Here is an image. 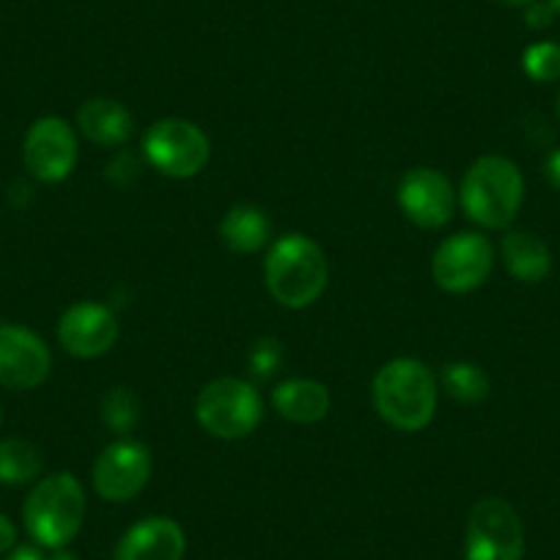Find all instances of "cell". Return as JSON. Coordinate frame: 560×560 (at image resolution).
I'll return each mask as SVG.
<instances>
[{
	"label": "cell",
	"mask_w": 560,
	"mask_h": 560,
	"mask_svg": "<svg viewBox=\"0 0 560 560\" xmlns=\"http://www.w3.org/2000/svg\"><path fill=\"white\" fill-rule=\"evenodd\" d=\"M371 396L387 427L398 432H420L432 423L438 409V380L427 363L396 358L376 371Z\"/></svg>",
	"instance_id": "6da1fadb"
},
{
	"label": "cell",
	"mask_w": 560,
	"mask_h": 560,
	"mask_svg": "<svg viewBox=\"0 0 560 560\" xmlns=\"http://www.w3.org/2000/svg\"><path fill=\"white\" fill-rule=\"evenodd\" d=\"M325 250L305 234L280 236L264 261L267 289L283 308H308L327 289Z\"/></svg>",
	"instance_id": "7a4b0ae2"
},
{
	"label": "cell",
	"mask_w": 560,
	"mask_h": 560,
	"mask_svg": "<svg viewBox=\"0 0 560 560\" xmlns=\"http://www.w3.org/2000/svg\"><path fill=\"white\" fill-rule=\"evenodd\" d=\"M462 209L483 229H509L525 201V179L514 160L483 154L467 168L459 190Z\"/></svg>",
	"instance_id": "3957f363"
},
{
	"label": "cell",
	"mask_w": 560,
	"mask_h": 560,
	"mask_svg": "<svg viewBox=\"0 0 560 560\" xmlns=\"http://www.w3.org/2000/svg\"><path fill=\"white\" fill-rule=\"evenodd\" d=\"M85 520L83 483L72 472H52L31 489L23 505L25 530L39 547L63 549L78 538Z\"/></svg>",
	"instance_id": "277c9868"
},
{
	"label": "cell",
	"mask_w": 560,
	"mask_h": 560,
	"mask_svg": "<svg viewBox=\"0 0 560 560\" xmlns=\"http://www.w3.org/2000/svg\"><path fill=\"white\" fill-rule=\"evenodd\" d=\"M196 418L203 432L218 440H242L256 432L264 404L256 387L236 376H220L203 385L196 398Z\"/></svg>",
	"instance_id": "5b68a950"
},
{
	"label": "cell",
	"mask_w": 560,
	"mask_h": 560,
	"mask_svg": "<svg viewBox=\"0 0 560 560\" xmlns=\"http://www.w3.org/2000/svg\"><path fill=\"white\" fill-rule=\"evenodd\" d=\"M143 158L168 179H192L212 158V143L198 124L185 118H163L143 135Z\"/></svg>",
	"instance_id": "8992f818"
},
{
	"label": "cell",
	"mask_w": 560,
	"mask_h": 560,
	"mask_svg": "<svg viewBox=\"0 0 560 560\" xmlns=\"http://www.w3.org/2000/svg\"><path fill=\"white\" fill-rule=\"evenodd\" d=\"M467 560H522L525 527L514 505L503 498H483L467 516Z\"/></svg>",
	"instance_id": "52a82bcc"
},
{
	"label": "cell",
	"mask_w": 560,
	"mask_h": 560,
	"mask_svg": "<svg viewBox=\"0 0 560 560\" xmlns=\"http://www.w3.org/2000/svg\"><path fill=\"white\" fill-rule=\"evenodd\" d=\"M494 264V247L487 236L462 231L448 236L443 245L434 250L432 275L443 292L467 294L483 287Z\"/></svg>",
	"instance_id": "ba28073f"
},
{
	"label": "cell",
	"mask_w": 560,
	"mask_h": 560,
	"mask_svg": "<svg viewBox=\"0 0 560 560\" xmlns=\"http://www.w3.org/2000/svg\"><path fill=\"white\" fill-rule=\"evenodd\" d=\"M78 132L69 121L58 116H45L31 124L23 143V160L34 179L47 182V185L69 179L78 165Z\"/></svg>",
	"instance_id": "9c48e42d"
},
{
	"label": "cell",
	"mask_w": 560,
	"mask_h": 560,
	"mask_svg": "<svg viewBox=\"0 0 560 560\" xmlns=\"http://www.w3.org/2000/svg\"><path fill=\"white\" fill-rule=\"evenodd\" d=\"M152 478V454L138 440H118L94 465V489L107 503H127L147 489Z\"/></svg>",
	"instance_id": "30bf717a"
},
{
	"label": "cell",
	"mask_w": 560,
	"mask_h": 560,
	"mask_svg": "<svg viewBox=\"0 0 560 560\" xmlns=\"http://www.w3.org/2000/svg\"><path fill=\"white\" fill-rule=\"evenodd\" d=\"M52 354L34 330L0 325V385L9 390H34L50 376Z\"/></svg>",
	"instance_id": "8fae6325"
},
{
	"label": "cell",
	"mask_w": 560,
	"mask_h": 560,
	"mask_svg": "<svg viewBox=\"0 0 560 560\" xmlns=\"http://www.w3.org/2000/svg\"><path fill=\"white\" fill-rule=\"evenodd\" d=\"M398 207L420 229H443L454 218V185L434 168H412L398 182Z\"/></svg>",
	"instance_id": "7c38bea8"
},
{
	"label": "cell",
	"mask_w": 560,
	"mask_h": 560,
	"mask_svg": "<svg viewBox=\"0 0 560 560\" xmlns=\"http://www.w3.org/2000/svg\"><path fill=\"white\" fill-rule=\"evenodd\" d=\"M118 341V319L107 305L78 303L58 319V343L72 358L91 360L110 352Z\"/></svg>",
	"instance_id": "4fadbf2b"
},
{
	"label": "cell",
	"mask_w": 560,
	"mask_h": 560,
	"mask_svg": "<svg viewBox=\"0 0 560 560\" xmlns=\"http://www.w3.org/2000/svg\"><path fill=\"white\" fill-rule=\"evenodd\" d=\"M185 530L171 516H147L135 522L116 547V560H182L185 558Z\"/></svg>",
	"instance_id": "5bb4252c"
},
{
	"label": "cell",
	"mask_w": 560,
	"mask_h": 560,
	"mask_svg": "<svg viewBox=\"0 0 560 560\" xmlns=\"http://www.w3.org/2000/svg\"><path fill=\"white\" fill-rule=\"evenodd\" d=\"M78 129L83 138L105 149L124 147L132 135V113L118 100L96 96L78 110Z\"/></svg>",
	"instance_id": "9a60e30c"
},
{
	"label": "cell",
	"mask_w": 560,
	"mask_h": 560,
	"mask_svg": "<svg viewBox=\"0 0 560 560\" xmlns=\"http://www.w3.org/2000/svg\"><path fill=\"white\" fill-rule=\"evenodd\" d=\"M272 407L292 423H319L330 412V390L316 380H287L272 390Z\"/></svg>",
	"instance_id": "2e32d148"
},
{
	"label": "cell",
	"mask_w": 560,
	"mask_h": 560,
	"mask_svg": "<svg viewBox=\"0 0 560 560\" xmlns=\"http://www.w3.org/2000/svg\"><path fill=\"white\" fill-rule=\"evenodd\" d=\"M503 264L520 283H541L552 269V253L547 242L538 240L530 231H509L503 236Z\"/></svg>",
	"instance_id": "e0dca14e"
},
{
	"label": "cell",
	"mask_w": 560,
	"mask_h": 560,
	"mask_svg": "<svg viewBox=\"0 0 560 560\" xmlns=\"http://www.w3.org/2000/svg\"><path fill=\"white\" fill-rule=\"evenodd\" d=\"M220 236L231 253L250 256V253L267 247L269 236H272V223L264 209L253 207V203H240L225 212L223 223H220Z\"/></svg>",
	"instance_id": "ac0fdd59"
},
{
	"label": "cell",
	"mask_w": 560,
	"mask_h": 560,
	"mask_svg": "<svg viewBox=\"0 0 560 560\" xmlns=\"http://www.w3.org/2000/svg\"><path fill=\"white\" fill-rule=\"evenodd\" d=\"M42 454L28 440H0V483L7 487H25L36 481L42 472Z\"/></svg>",
	"instance_id": "d6986e66"
},
{
	"label": "cell",
	"mask_w": 560,
	"mask_h": 560,
	"mask_svg": "<svg viewBox=\"0 0 560 560\" xmlns=\"http://www.w3.org/2000/svg\"><path fill=\"white\" fill-rule=\"evenodd\" d=\"M443 387L448 390L451 398L462 404H478L489 396V376L481 365L476 363H448L440 374Z\"/></svg>",
	"instance_id": "ffe728a7"
},
{
	"label": "cell",
	"mask_w": 560,
	"mask_h": 560,
	"mask_svg": "<svg viewBox=\"0 0 560 560\" xmlns=\"http://www.w3.org/2000/svg\"><path fill=\"white\" fill-rule=\"evenodd\" d=\"M140 420V398L129 387H110L102 398V423L116 434H129Z\"/></svg>",
	"instance_id": "44dd1931"
},
{
	"label": "cell",
	"mask_w": 560,
	"mask_h": 560,
	"mask_svg": "<svg viewBox=\"0 0 560 560\" xmlns=\"http://www.w3.org/2000/svg\"><path fill=\"white\" fill-rule=\"evenodd\" d=\"M522 69L536 83L560 80V45L558 42H536L522 56Z\"/></svg>",
	"instance_id": "7402d4cb"
},
{
	"label": "cell",
	"mask_w": 560,
	"mask_h": 560,
	"mask_svg": "<svg viewBox=\"0 0 560 560\" xmlns=\"http://www.w3.org/2000/svg\"><path fill=\"white\" fill-rule=\"evenodd\" d=\"M280 363V343L275 338H261L250 349V371L256 376H269Z\"/></svg>",
	"instance_id": "603a6c76"
},
{
	"label": "cell",
	"mask_w": 560,
	"mask_h": 560,
	"mask_svg": "<svg viewBox=\"0 0 560 560\" xmlns=\"http://www.w3.org/2000/svg\"><path fill=\"white\" fill-rule=\"evenodd\" d=\"M555 7L552 3H544V0H533L530 7H527V12H525V23H527V28H533V31H544V28H549V25H552V20H555Z\"/></svg>",
	"instance_id": "cb8c5ba5"
},
{
	"label": "cell",
	"mask_w": 560,
	"mask_h": 560,
	"mask_svg": "<svg viewBox=\"0 0 560 560\" xmlns=\"http://www.w3.org/2000/svg\"><path fill=\"white\" fill-rule=\"evenodd\" d=\"M18 547V527L7 514H0V555H9Z\"/></svg>",
	"instance_id": "d4e9b609"
},
{
	"label": "cell",
	"mask_w": 560,
	"mask_h": 560,
	"mask_svg": "<svg viewBox=\"0 0 560 560\" xmlns=\"http://www.w3.org/2000/svg\"><path fill=\"white\" fill-rule=\"evenodd\" d=\"M544 174H547L549 185L560 192V149L547 158V163H544Z\"/></svg>",
	"instance_id": "484cf974"
},
{
	"label": "cell",
	"mask_w": 560,
	"mask_h": 560,
	"mask_svg": "<svg viewBox=\"0 0 560 560\" xmlns=\"http://www.w3.org/2000/svg\"><path fill=\"white\" fill-rule=\"evenodd\" d=\"M7 560H47V558L36 547H28V544H25V547H14L12 552L7 555Z\"/></svg>",
	"instance_id": "4316f807"
},
{
	"label": "cell",
	"mask_w": 560,
	"mask_h": 560,
	"mask_svg": "<svg viewBox=\"0 0 560 560\" xmlns=\"http://www.w3.org/2000/svg\"><path fill=\"white\" fill-rule=\"evenodd\" d=\"M494 3H500V7H505V9H522V7H530L533 0H494Z\"/></svg>",
	"instance_id": "83f0119b"
},
{
	"label": "cell",
	"mask_w": 560,
	"mask_h": 560,
	"mask_svg": "<svg viewBox=\"0 0 560 560\" xmlns=\"http://www.w3.org/2000/svg\"><path fill=\"white\" fill-rule=\"evenodd\" d=\"M47 560H80V558L74 552H69L67 547H63V549H56V552H52Z\"/></svg>",
	"instance_id": "f1b7e54d"
},
{
	"label": "cell",
	"mask_w": 560,
	"mask_h": 560,
	"mask_svg": "<svg viewBox=\"0 0 560 560\" xmlns=\"http://www.w3.org/2000/svg\"><path fill=\"white\" fill-rule=\"evenodd\" d=\"M549 3H552V7H555V12H560V0H549Z\"/></svg>",
	"instance_id": "f546056e"
},
{
	"label": "cell",
	"mask_w": 560,
	"mask_h": 560,
	"mask_svg": "<svg viewBox=\"0 0 560 560\" xmlns=\"http://www.w3.org/2000/svg\"><path fill=\"white\" fill-rule=\"evenodd\" d=\"M558 116H560V91H558Z\"/></svg>",
	"instance_id": "4dcf8cb0"
},
{
	"label": "cell",
	"mask_w": 560,
	"mask_h": 560,
	"mask_svg": "<svg viewBox=\"0 0 560 560\" xmlns=\"http://www.w3.org/2000/svg\"><path fill=\"white\" fill-rule=\"evenodd\" d=\"M0 423H3V412H0Z\"/></svg>",
	"instance_id": "1f68e13d"
}]
</instances>
